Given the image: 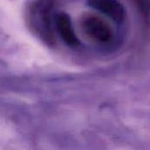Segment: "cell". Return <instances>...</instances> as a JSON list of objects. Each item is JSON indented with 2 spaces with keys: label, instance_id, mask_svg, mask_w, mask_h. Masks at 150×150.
<instances>
[{
  "label": "cell",
  "instance_id": "3957f363",
  "mask_svg": "<svg viewBox=\"0 0 150 150\" xmlns=\"http://www.w3.org/2000/svg\"><path fill=\"white\" fill-rule=\"evenodd\" d=\"M54 19L57 33L62 40L69 47H77L80 41L73 27L70 17L65 12H60L55 16Z\"/></svg>",
  "mask_w": 150,
  "mask_h": 150
},
{
  "label": "cell",
  "instance_id": "7a4b0ae2",
  "mask_svg": "<svg viewBox=\"0 0 150 150\" xmlns=\"http://www.w3.org/2000/svg\"><path fill=\"white\" fill-rule=\"evenodd\" d=\"M87 4L118 25L124 24L127 19V11L120 0H87Z\"/></svg>",
  "mask_w": 150,
  "mask_h": 150
},
{
  "label": "cell",
  "instance_id": "6da1fadb",
  "mask_svg": "<svg viewBox=\"0 0 150 150\" xmlns=\"http://www.w3.org/2000/svg\"><path fill=\"white\" fill-rule=\"evenodd\" d=\"M100 14H83L80 21L81 28L91 41L108 47H114L117 44V34L108 21L111 19L102 13Z\"/></svg>",
  "mask_w": 150,
  "mask_h": 150
}]
</instances>
